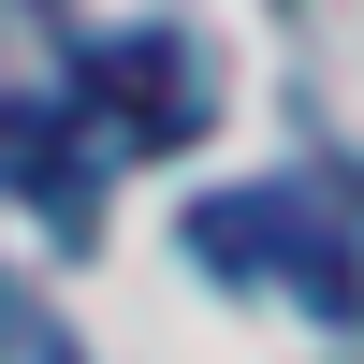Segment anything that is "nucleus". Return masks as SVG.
Wrapping results in <instances>:
<instances>
[{
	"instance_id": "obj_1",
	"label": "nucleus",
	"mask_w": 364,
	"mask_h": 364,
	"mask_svg": "<svg viewBox=\"0 0 364 364\" xmlns=\"http://www.w3.org/2000/svg\"><path fill=\"white\" fill-rule=\"evenodd\" d=\"M190 262L277 291L306 321H364V175L306 161V175H248V190L190 204Z\"/></svg>"
},
{
	"instance_id": "obj_2",
	"label": "nucleus",
	"mask_w": 364,
	"mask_h": 364,
	"mask_svg": "<svg viewBox=\"0 0 364 364\" xmlns=\"http://www.w3.org/2000/svg\"><path fill=\"white\" fill-rule=\"evenodd\" d=\"M87 102H102L132 146H190V132H204V73L161 44V29H117V44H87Z\"/></svg>"
},
{
	"instance_id": "obj_3",
	"label": "nucleus",
	"mask_w": 364,
	"mask_h": 364,
	"mask_svg": "<svg viewBox=\"0 0 364 364\" xmlns=\"http://www.w3.org/2000/svg\"><path fill=\"white\" fill-rule=\"evenodd\" d=\"M0 190H29V204H58V219L87 204V175H73V132H58L44 102H0Z\"/></svg>"
}]
</instances>
